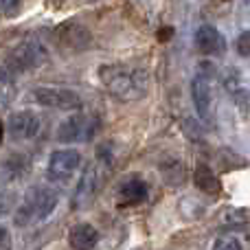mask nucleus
<instances>
[{"label":"nucleus","mask_w":250,"mask_h":250,"mask_svg":"<svg viewBox=\"0 0 250 250\" xmlns=\"http://www.w3.org/2000/svg\"><path fill=\"white\" fill-rule=\"evenodd\" d=\"M191 99H193V108L198 112V117L202 121H208L213 110V83L211 75H207L202 68L191 79Z\"/></svg>","instance_id":"obj_10"},{"label":"nucleus","mask_w":250,"mask_h":250,"mask_svg":"<svg viewBox=\"0 0 250 250\" xmlns=\"http://www.w3.org/2000/svg\"><path fill=\"white\" fill-rule=\"evenodd\" d=\"M35 104H40L42 108H51V110H64V112H75L82 110L83 101L70 88H60V86H35L31 90Z\"/></svg>","instance_id":"obj_5"},{"label":"nucleus","mask_w":250,"mask_h":250,"mask_svg":"<svg viewBox=\"0 0 250 250\" xmlns=\"http://www.w3.org/2000/svg\"><path fill=\"white\" fill-rule=\"evenodd\" d=\"M195 48L202 55L213 57V55H222L226 51V38L215 29L213 24H202L193 35Z\"/></svg>","instance_id":"obj_12"},{"label":"nucleus","mask_w":250,"mask_h":250,"mask_svg":"<svg viewBox=\"0 0 250 250\" xmlns=\"http://www.w3.org/2000/svg\"><path fill=\"white\" fill-rule=\"evenodd\" d=\"M213 248L215 250H242L244 244L239 242V239H235L233 235H222V237L213 244Z\"/></svg>","instance_id":"obj_16"},{"label":"nucleus","mask_w":250,"mask_h":250,"mask_svg":"<svg viewBox=\"0 0 250 250\" xmlns=\"http://www.w3.org/2000/svg\"><path fill=\"white\" fill-rule=\"evenodd\" d=\"M79 167H82V154L77 149H57L48 156L46 178L51 182L64 185L77 173Z\"/></svg>","instance_id":"obj_7"},{"label":"nucleus","mask_w":250,"mask_h":250,"mask_svg":"<svg viewBox=\"0 0 250 250\" xmlns=\"http://www.w3.org/2000/svg\"><path fill=\"white\" fill-rule=\"evenodd\" d=\"M68 244H70V248H75V250L95 248L97 244H99V230L92 224H88V222L75 224L68 233Z\"/></svg>","instance_id":"obj_13"},{"label":"nucleus","mask_w":250,"mask_h":250,"mask_svg":"<svg viewBox=\"0 0 250 250\" xmlns=\"http://www.w3.org/2000/svg\"><path fill=\"white\" fill-rule=\"evenodd\" d=\"M97 129H99V119L88 112H77L60 123L55 136L64 145H75V143H88L97 134Z\"/></svg>","instance_id":"obj_4"},{"label":"nucleus","mask_w":250,"mask_h":250,"mask_svg":"<svg viewBox=\"0 0 250 250\" xmlns=\"http://www.w3.org/2000/svg\"><path fill=\"white\" fill-rule=\"evenodd\" d=\"M20 4L22 0H0V7H2V16L4 18H11L20 11Z\"/></svg>","instance_id":"obj_18"},{"label":"nucleus","mask_w":250,"mask_h":250,"mask_svg":"<svg viewBox=\"0 0 250 250\" xmlns=\"http://www.w3.org/2000/svg\"><path fill=\"white\" fill-rule=\"evenodd\" d=\"M4 129H7V136L11 141H31L42 132V119L31 110H20L7 119Z\"/></svg>","instance_id":"obj_9"},{"label":"nucleus","mask_w":250,"mask_h":250,"mask_svg":"<svg viewBox=\"0 0 250 250\" xmlns=\"http://www.w3.org/2000/svg\"><path fill=\"white\" fill-rule=\"evenodd\" d=\"M48 60V51L40 40H24L18 46L11 48V53L4 60V75L7 77H18V75L38 70Z\"/></svg>","instance_id":"obj_3"},{"label":"nucleus","mask_w":250,"mask_h":250,"mask_svg":"<svg viewBox=\"0 0 250 250\" xmlns=\"http://www.w3.org/2000/svg\"><path fill=\"white\" fill-rule=\"evenodd\" d=\"M97 158H99V163L104 165V167H112L114 165V147L112 143H101L99 147H97Z\"/></svg>","instance_id":"obj_15"},{"label":"nucleus","mask_w":250,"mask_h":250,"mask_svg":"<svg viewBox=\"0 0 250 250\" xmlns=\"http://www.w3.org/2000/svg\"><path fill=\"white\" fill-rule=\"evenodd\" d=\"M0 237H2V244H0V248L7 250L9 248V233H7V229H4V226L0 229Z\"/></svg>","instance_id":"obj_19"},{"label":"nucleus","mask_w":250,"mask_h":250,"mask_svg":"<svg viewBox=\"0 0 250 250\" xmlns=\"http://www.w3.org/2000/svg\"><path fill=\"white\" fill-rule=\"evenodd\" d=\"M101 167H104V165L90 163L86 169H83L82 178H79L77 187H75L73 200H70V208H73V211H82V208H88L92 202H95L97 193H99V189H101V182H104V173H101Z\"/></svg>","instance_id":"obj_6"},{"label":"nucleus","mask_w":250,"mask_h":250,"mask_svg":"<svg viewBox=\"0 0 250 250\" xmlns=\"http://www.w3.org/2000/svg\"><path fill=\"white\" fill-rule=\"evenodd\" d=\"M235 48H237V53L242 57H250V31L239 33L237 42H235Z\"/></svg>","instance_id":"obj_17"},{"label":"nucleus","mask_w":250,"mask_h":250,"mask_svg":"<svg viewBox=\"0 0 250 250\" xmlns=\"http://www.w3.org/2000/svg\"><path fill=\"white\" fill-rule=\"evenodd\" d=\"M55 38V44L60 51L64 53H82L86 48H90L92 44V35L90 31L83 24H77V22H64L55 29L53 33Z\"/></svg>","instance_id":"obj_8"},{"label":"nucleus","mask_w":250,"mask_h":250,"mask_svg":"<svg viewBox=\"0 0 250 250\" xmlns=\"http://www.w3.org/2000/svg\"><path fill=\"white\" fill-rule=\"evenodd\" d=\"M193 182H195V187H198L200 191H204V193H217V191L222 189L217 176L211 171V169H208V165H204V163H200L198 167H195Z\"/></svg>","instance_id":"obj_14"},{"label":"nucleus","mask_w":250,"mask_h":250,"mask_svg":"<svg viewBox=\"0 0 250 250\" xmlns=\"http://www.w3.org/2000/svg\"><path fill=\"white\" fill-rule=\"evenodd\" d=\"M57 202H60V193L55 189L44 185L33 187V189L26 191L22 204L13 213V224L20 226V229H26V226L35 224V222L46 220L57 208Z\"/></svg>","instance_id":"obj_2"},{"label":"nucleus","mask_w":250,"mask_h":250,"mask_svg":"<svg viewBox=\"0 0 250 250\" xmlns=\"http://www.w3.org/2000/svg\"><path fill=\"white\" fill-rule=\"evenodd\" d=\"M99 82L105 88V92L119 101H138L149 92V73L132 64L101 66Z\"/></svg>","instance_id":"obj_1"},{"label":"nucleus","mask_w":250,"mask_h":250,"mask_svg":"<svg viewBox=\"0 0 250 250\" xmlns=\"http://www.w3.org/2000/svg\"><path fill=\"white\" fill-rule=\"evenodd\" d=\"M149 187L138 173H129L117 185V204L119 207H138L147 202Z\"/></svg>","instance_id":"obj_11"}]
</instances>
